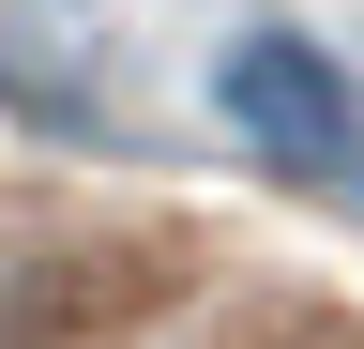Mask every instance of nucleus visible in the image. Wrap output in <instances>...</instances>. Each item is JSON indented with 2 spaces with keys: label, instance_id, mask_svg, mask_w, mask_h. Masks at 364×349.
Wrapping results in <instances>:
<instances>
[{
  "label": "nucleus",
  "instance_id": "1",
  "mask_svg": "<svg viewBox=\"0 0 364 349\" xmlns=\"http://www.w3.org/2000/svg\"><path fill=\"white\" fill-rule=\"evenodd\" d=\"M167 289H182V243L167 228L0 198V349H91V334L152 319Z\"/></svg>",
  "mask_w": 364,
  "mask_h": 349
},
{
  "label": "nucleus",
  "instance_id": "2",
  "mask_svg": "<svg viewBox=\"0 0 364 349\" xmlns=\"http://www.w3.org/2000/svg\"><path fill=\"white\" fill-rule=\"evenodd\" d=\"M213 107H228V137H243L273 183H318V198H364V92L334 61L304 46V31H228V61H213Z\"/></svg>",
  "mask_w": 364,
  "mask_h": 349
},
{
  "label": "nucleus",
  "instance_id": "3",
  "mask_svg": "<svg viewBox=\"0 0 364 349\" xmlns=\"http://www.w3.org/2000/svg\"><path fill=\"white\" fill-rule=\"evenodd\" d=\"M107 76H122V16H107V0H0V92H16L31 122H61V137H122Z\"/></svg>",
  "mask_w": 364,
  "mask_h": 349
},
{
  "label": "nucleus",
  "instance_id": "4",
  "mask_svg": "<svg viewBox=\"0 0 364 349\" xmlns=\"http://www.w3.org/2000/svg\"><path fill=\"white\" fill-rule=\"evenodd\" d=\"M243 349H364V334H349V319H318V304H289V319H258Z\"/></svg>",
  "mask_w": 364,
  "mask_h": 349
}]
</instances>
